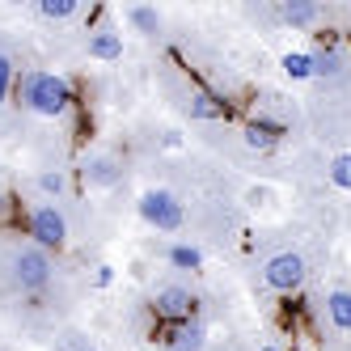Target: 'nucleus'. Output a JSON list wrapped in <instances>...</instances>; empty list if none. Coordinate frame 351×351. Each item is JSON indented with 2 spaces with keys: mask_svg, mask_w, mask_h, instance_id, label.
Returning a JSON list of instances; mask_svg holds the SVG:
<instances>
[{
  "mask_svg": "<svg viewBox=\"0 0 351 351\" xmlns=\"http://www.w3.org/2000/svg\"><path fill=\"white\" fill-rule=\"evenodd\" d=\"M17 93H21V106H26L30 114H38V119H64L72 110V81L64 77V72L34 68V72L21 77Z\"/></svg>",
  "mask_w": 351,
  "mask_h": 351,
  "instance_id": "f257e3e1",
  "label": "nucleus"
},
{
  "mask_svg": "<svg viewBox=\"0 0 351 351\" xmlns=\"http://www.w3.org/2000/svg\"><path fill=\"white\" fill-rule=\"evenodd\" d=\"M9 280H13L21 292H43V288H51V280H56V258H51V250H43V245H34V241L17 245L13 254H9Z\"/></svg>",
  "mask_w": 351,
  "mask_h": 351,
  "instance_id": "f03ea898",
  "label": "nucleus"
},
{
  "mask_svg": "<svg viewBox=\"0 0 351 351\" xmlns=\"http://www.w3.org/2000/svg\"><path fill=\"white\" fill-rule=\"evenodd\" d=\"M136 212H140V220L148 224V229H157V233H178L182 224H186L182 199L173 195V191H165V186H148L136 199Z\"/></svg>",
  "mask_w": 351,
  "mask_h": 351,
  "instance_id": "7ed1b4c3",
  "label": "nucleus"
},
{
  "mask_svg": "<svg viewBox=\"0 0 351 351\" xmlns=\"http://www.w3.org/2000/svg\"><path fill=\"white\" fill-rule=\"evenodd\" d=\"M305 275H309V263H305V254H296V250H280V254H271L263 263V284L280 296L300 292L305 288Z\"/></svg>",
  "mask_w": 351,
  "mask_h": 351,
  "instance_id": "20e7f679",
  "label": "nucleus"
},
{
  "mask_svg": "<svg viewBox=\"0 0 351 351\" xmlns=\"http://www.w3.org/2000/svg\"><path fill=\"white\" fill-rule=\"evenodd\" d=\"M153 317L169 322V326H182V322H199V296L182 284H161L153 292Z\"/></svg>",
  "mask_w": 351,
  "mask_h": 351,
  "instance_id": "39448f33",
  "label": "nucleus"
},
{
  "mask_svg": "<svg viewBox=\"0 0 351 351\" xmlns=\"http://www.w3.org/2000/svg\"><path fill=\"white\" fill-rule=\"evenodd\" d=\"M26 233H30V241L43 245V250H64V245H68V216H64L56 204H38V208H30V216H26Z\"/></svg>",
  "mask_w": 351,
  "mask_h": 351,
  "instance_id": "423d86ee",
  "label": "nucleus"
},
{
  "mask_svg": "<svg viewBox=\"0 0 351 351\" xmlns=\"http://www.w3.org/2000/svg\"><path fill=\"white\" fill-rule=\"evenodd\" d=\"M81 178H85L93 191H110V186H119V178H123V161L110 157V153H89V157L81 161Z\"/></svg>",
  "mask_w": 351,
  "mask_h": 351,
  "instance_id": "0eeeda50",
  "label": "nucleus"
},
{
  "mask_svg": "<svg viewBox=\"0 0 351 351\" xmlns=\"http://www.w3.org/2000/svg\"><path fill=\"white\" fill-rule=\"evenodd\" d=\"M280 136H284V128L271 123V119H245L241 123V144L250 153H271V148L280 144Z\"/></svg>",
  "mask_w": 351,
  "mask_h": 351,
  "instance_id": "6e6552de",
  "label": "nucleus"
},
{
  "mask_svg": "<svg viewBox=\"0 0 351 351\" xmlns=\"http://www.w3.org/2000/svg\"><path fill=\"white\" fill-rule=\"evenodd\" d=\"M165 351H208V330L199 322H182L165 330Z\"/></svg>",
  "mask_w": 351,
  "mask_h": 351,
  "instance_id": "1a4fd4ad",
  "label": "nucleus"
},
{
  "mask_svg": "<svg viewBox=\"0 0 351 351\" xmlns=\"http://www.w3.org/2000/svg\"><path fill=\"white\" fill-rule=\"evenodd\" d=\"M280 21L292 26V30H309V26L322 21V9L313 5V0H284V5H280Z\"/></svg>",
  "mask_w": 351,
  "mask_h": 351,
  "instance_id": "9d476101",
  "label": "nucleus"
},
{
  "mask_svg": "<svg viewBox=\"0 0 351 351\" xmlns=\"http://www.w3.org/2000/svg\"><path fill=\"white\" fill-rule=\"evenodd\" d=\"M186 110H191V119H199V123H216V119H229V102H224V97H216V93H208V89L191 93Z\"/></svg>",
  "mask_w": 351,
  "mask_h": 351,
  "instance_id": "9b49d317",
  "label": "nucleus"
},
{
  "mask_svg": "<svg viewBox=\"0 0 351 351\" xmlns=\"http://www.w3.org/2000/svg\"><path fill=\"white\" fill-rule=\"evenodd\" d=\"M85 51H89V60L114 64V60H123V34H119V30H93Z\"/></svg>",
  "mask_w": 351,
  "mask_h": 351,
  "instance_id": "f8f14e48",
  "label": "nucleus"
},
{
  "mask_svg": "<svg viewBox=\"0 0 351 351\" xmlns=\"http://www.w3.org/2000/svg\"><path fill=\"white\" fill-rule=\"evenodd\" d=\"M326 317H330V326L339 335H351V292L347 288L326 292Z\"/></svg>",
  "mask_w": 351,
  "mask_h": 351,
  "instance_id": "ddd939ff",
  "label": "nucleus"
},
{
  "mask_svg": "<svg viewBox=\"0 0 351 351\" xmlns=\"http://www.w3.org/2000/svg\"><path fill=\"white\" fill-rule=\"evenodd\" d=\"M165 258H169L173 271H199V267H204V250L191 245V241H173L165 250Z\"/></svg>",
  "mask_w": 351,
  "mask_h": 351,
  "instance_id": "4468645a",
  "label": "nucleus"
},
{
  "mask_svg": "<svg viewBox=\"0 0 351 351\" xmlns=\"http://www.w3.org/2000/svg\"><path fill=\"white\" fill-rule=\"evenodd\" d=\"M128 21H132V30L144 34V38L161 34V13H157L153 5H132V9H128Z\"/></svg>",
  "mask_w": 351,
  "mask_h": 351,
  "instance_id": "2eb2a0df",
  "label": "nucleus"
},
{
  "mask_svg": "<svg viewBox=\"0 0 351 351\" xmlns=\"http://www.w3.org/2000/svg\"><path fill=\"white\" fill-rule=\"evenodd\" d=\"M280 68L288 81H313V51H284Z\"/></svg>",
  "mask_w": 351,
  "mask_h": 351,
  "instance_id": "dca6fc26",
  "label": "nucleus"
},
{
  "mask_svg": "<svg viewBox=\"0 0 351 351\" xmlns=\"http://www.w3.org/2000/svg\"><path fill=\"white\" fill-rule=\"evenodd\" d=\"M347 68V60H343V51L339 47H322V51H313V77H339V72Z\"/></svg>",
  "mask_w": 351,
  "mask_h": 351,
  "instance_id": "f3484780",
  "label": "nucleus"
},
{
  "mask_svg": "<svg viewBox=\"0 0 351 351\" xmlns=\"http://www.w3.org/2000/svg\"><path fill=\"white\" fill-rule=\"evenodd\" d=\"M77 13H81L77 0H38V17L47 21H72Z\"/></svg>",
  "mask_w": 351,
  "mask_h": 351,
  "instance_id": "a211bd4d",
  "label": "nucleus"
},
{
  "mask_svg": "<svg viewBox=\"0 0 351 351\" xmlns=\"http://www.w3.org/2000/svg\"><path fill=\"white\" fill-rule=\"evenodd\" d=\"M326 173H330V186L335 191H351V153H335Z\"/></svg>",
  "mask_w": 351,
  "mask_h": 351,
  "instance_id": "6ab92c4d",
  "label": "nucleus"
},
{
  "mask_svg": "<svg viewBox=\"0 0 351 351\" xmlns=\"http://www.w3.org/2000/svg\"><path fill=\"white\" fill-rule=\"evenodd\" d=\"M13 85H17V60H13L9 51H0V106L9 102Z\"/></svg>",
  "mask_w": 351,
  "mask_h": 351,
  "instance_id": "aec40b11",
  "label": "nucleus"
},
{
  "mask_svg": "<svg viewBox=\"0 0 351 351\" xmlns=\"http://www.w3.org/2000/svg\"><path fill=\"white\" fill-rule=\"evenodd\" d=\"M38 191H43V195H64V191H68V173H64V169L38 173Z\"/></svg>",
  "mask_w": 351,
  "mask_h": 351,
  "instance_id": "412c9836",
  "label": "nucleus"
},
{
  "mask_svg": "<svg viewBox=\"0 0 351 351\" xmlns=\"http://www.w3.org/2000/svg\"><path fill=\"white\" fill-rule=\"evenodd\" d=\"M110 284H114V267H110V263H102V267L93 271V288H110Z\"/></svg>",
  "mask_w": 351,
  "mask_h": 351,
  "instance_id": "4be33fe9",
  "label": "nucleus"
},
{
  "mask_svg": "<svg viewBox=\"0 0 351 351\" xmlns=\"http://www.w3.org/2000/svg\"><path fill=\"white\" fill-rule=\"evenodd\" d=\"M68 351H97V347H85V343H77V347H68Z\"/></svg>",
  "mask_w": 351,
  "mask_h": 351,
  "instance_id": "5701e85b",
  "label": "nucleus"
},
{
  "mask_svg": "<svg viewBox=\"0 0 351 351\" xmlns=\"http://www.w3.org/2000/svg\"><path fill=\"white\" fill-rule=\"evenodd\" d=\"M258 351H284V347H275V343H267V347H258Z\"/></svg>",
  "mask_w": 351,
  "mask_h": 351,
  "instance_id": "b1692460",
  "label": "nucleus"
}]
</instances>
